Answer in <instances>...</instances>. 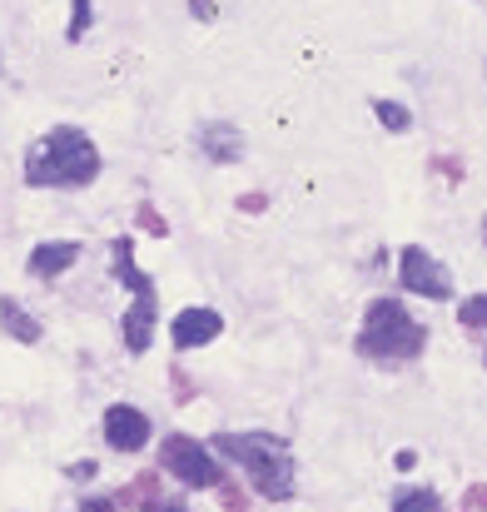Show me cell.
I'll list each match as a JSON object with an SVG mask.
<instances>
[{"label": "cell", "mask_w": 487, "mask_h": 512, "mask_svg": "<svg viewBox=\"0 0 487 512\" xmlns=\"http://www.w3.org/2000/svg\"><path fill=\"white\" fill-rule=\"evenodd\" d=\"M100 174V155L80 130H55L30 155V184H90Z\"/></svg>", "instance_id": "2"}, {"label": "cell", "mask_w": 487, "mask_h": 512, "mask_svg": "<svg viewBox=\"0 0 487 512\" xmlns=\"http://www.w3.org/2000/svg\"><path fill=\"white\" fill-rule=\"evenodd\" d=\"M373 110H378V120H383L388 130H408V110H403V105H393V100H373Z\"/></svg>", "instance_id": "13"}, {"label": "cell", "mask_w": 487, "mask_h": 512, "mask_svg": "<svg viewBox=\"0 0 487 512\" xmlns=\"http://www.w3.org/2000/svg\"><path fill=\"white\" fill-rule=\"evenodd\" d=\"M358 348H363L368 358H413V353L423 348V329L408 319L403 304L378 299V304L368 309V324H363Z\"/></svg>", "instance_id": "3"}, {"label": "cell", "mask_w": 487, "mask_h": 512, "mask_svg": "<svg viewBox=\"0 0 487 512\" xmlns=\"http://www.w3.org/2000/svg\"><path fill=\"white\" fill-rule=\"evenodd\" d=\"M75 254H80L75 244H40V249L30 254V274H45V279H50V274L70 269V264H75Z\"/></svg>", "instance_id": "9"}, {"label": "cell", "mask_w": 487, "mask_h": 512, "mask_svg": "<svg viewBox=\"0 0 487 512\" xmlns=\"http://www.w3.org/2000/svg\"><path fill=\"white\" fill-rule=\"evenodd\" d=\"M194 15H214V0H194Z\"/></svg>", "instance_id": "16"}, {"label": "cell", "mask_w": 487, "mask_h": 512, "mask_svg": "<svg viewBox=\"0 0 487 512\" xmlns=\"http://www.w3.org/2000/svg\"><path fill=\"white\" fill-rule=\"evenodd\" d=\"M150 324H155V299H150V289L140 294V304L130 309V319H125V343L135 348V353H145L150 348Z\"/></svg>", "instance_id": "8"}, {"label": "cell", "mask_w": 487, "mask_h": 512, "mask_svg": "<svg viewBox=\"0 0 487 512\" xmlns=\"http://www.w3.org/2000/svg\"><path fill=\"white\" fill-rule=\"evenodd\" d=\"M85 512H115V508H110V503H90Z\"/></svg>", "instance_id": "17"}, {"label": "cell", "mask_w": 487, "mask_h": 512, "mask_svg": "<svg viewBox=\"0 0 487 512\" xmlns=\"http://www.w3.org/2000/svg\"><path fill=\"white\" fill-rule=\"evenodd\" d=\"M458 324H468V329H487V294H473V299H463V304H458Z\"/></svg>", "instance_id": "12"}, {"label": "cell", "mask_w": 487, "mask_h": 512, "mask_svg": "<svg viewBox=\"0 0 487 512\" xmlns=\"http://www.w3.org/2000/svg\"><path fill=\"white\" fill-rule=\"evenodd\" d=\"M483 229H487V224H483Z\"/></svg>", "instance_id": "19"}, {"label": "cell", "mask_w": 487, "mask_h": 512, "mask_svg": "<svg viewBox=\"0 0 487 512\" xmlns=\"http://www.w3.org/2000/svg\"><path fill=\"white\" fill-rule=\"evenodd\" d=\"M0 319H5V329H10L15 339H25V343H35V339H40L35 319H30V314H25V309H20L15 299H5V304H0Z\"/></svg>", "instance_id": "11"}, {"label": "cell", "mask_w": 487, "mask_h": 512, "mask_svg": "<svg viewBox=\"0 0 487 512\" xmlns=\"http://www.w3.org/2000/svg\"><path fill=\"white\" fill-rule=\"evenodd\" d=\"M164 468L179 478V483H189V488H214L219 483V463L204 453V443H194V438H164Z\"/></svg>", "instance_id": "4"}, {"label": "cell", "mask_w": 487, "mask_h": 512, "mask_svg": "<svg viewBox=\"0 0 487 512\" xmlns=\"http://www.w3.org/2000/svg\"><path fill=\"white\" fill-rule=\"evenodd\" d=\"M85 20H90V0H75V25H70V35H80Z\"/></svg>", "instance_id": "15"}, {"label": "cell", "mask_w": 487, "mask_h": 512, "mask_svg": "<svg viewBox=\"0 0 487 512\" xmlns=\"http://www.w3.org/2000/svg\"><path fill=\"white\" fill-rule=\"evenodd\" d=\"M433 508H438V498H433V493H403L393 512H433Z\"/></svg>", "instance_id": "14"}, {"label": "cell", "mask_w": 487, "mask_h": 512, "mask_svg": "<svg viewBox=\"0 0 487 512\" xmlns=\"http://www.w3.org/2000/svg\"><path fill=\"white\" fill-rule=\"evenodd\" d=\"M155 512H179V508H155Z\"/></svg>", "instance_id": "18"}, {"label": "cell", "mask_w": 487, "mask_h": 512, "mask_svg": "<svg viewBox=\"0 0 487 512\" xmlns=\"http://www.w3.org/2000/svg\"><path fill=\"white\" fill-rule=\"evenodd\" d=\"M219 448L249 468V478L259 483L264 498H289V493H294V453H289L284 438H269V433H229V438H219Z\"/></svg>", "instance_id": "1"}, {"label": "cell", "mask_w": 487, "mask_h": 512, "mask_svg": "<svg viewBox=\"0 0 487 512\" xmlns=\"http://www.w3.org/2000/svg\"><path fill=\"white\" fill-rule=\"evenodd\" d=\"M219 329H224V319H219L214 309H184V314L174 319V343H179V348H199V343L219 339Z\"/></svg>", "instance_id": "7"}, {"label": "cell", "mask_w": 487, "mask_h": 512, "mask_svg": "<svg viewBox=\"0 0 487 512\" xmlns=\"http://www.w3.org/2000/svg\"><path fill=\"white\" fill-rule=\"evenodd\" d=\"M398 274H403V284L413 289V294H428V299H448L453 294V279H448V269L428 254V249H418V244H408L403 249V259H398Z\"/></svg>", "instance_id": "5"}, {"label": "cell", "mask_w": 487, "mask_h": 512, "mask_svg": "<svg viewBox=\"0 0 487 512\" xmlns=\"http://www.w3.org/2000/svg\"><path fill=\"white\" fill-rule=\"evenodd\" d=\"M105 438H110V448L135 453V448H145V443H150V418H145L140 408L115 403V408L105 413Z\"/></svg>", "instance_id": "6"}, {"label": "cell", "mask_w": 487, "mask_h": 512, "mask_svg": "<svg viewBox=\"0 0 487 512\" xmlns=\"http://www.w3.org/2000/svg\"><path fill=\"white\" fill-rule=\"evenodd\" d=\"M204 150H209L214 160H224V165H229V160H239L244 140H239V130H234V125H209V130H204Z\"/></svg>", "instance_id": "10"}]
</instances>
